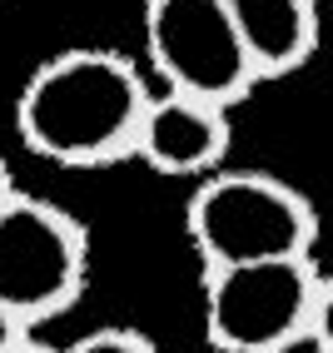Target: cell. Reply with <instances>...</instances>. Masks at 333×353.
I'll use <instances>...</instances> for the list:
<instances>
[{"instance_id":"30bf717a","label":"cell","mask_w":333,"mask_h":353,"mask_svg":"<svg viewBox=\"0 0 333 353\" xmlns=\"http://www.w3.org/2000/svg\"><path fill=\"white\" fill-rule=\"evenodd\" d=\"M0 353H60V348H45L35 334H20L15 343H6V348H0Z\"/></svg>"},{"instance_id":"8992f818","label":"cell","mask_w":333,"mask_h":353,"mask_svg":"<svg viewBox=\"0 0 333 353\" xmlns=\"http://www.w3.org/2000/svg\"><path fill=\"white\" fill-rule=\"evenodd\" d=\"M229 105L194 100L179 90H154V100L139 125L134 159L150 164L164 179H189L199 184L204 174L224 170L229 159Z\"/></svg>"},{"instance_id":"52a82bcc","label":"cell","mask_w":333,"mask_h":353,"mask_svg":"<svg viewBox=\"0 0 333 353\" xmlns=\"http://www.w3.org/2000/svg\"><path fill=\"white\" fill-rule=\"evenodd\" d=\"M239 26L259 80H283L319 50V6L323 0H224Z\"/></svg>"},{"instance_id":"9c48e42d","label":"cell","mask_w":333,"mask_h":353,"mask_svg":"<svg viewBox=\"0 0 333 353\" xmlns=\"http://www.w3.org/2000/svg\"><path fill=\"white\" fill-rule=\"evenodd\" d=\"M314 353H333V274H319V299H314V334H308Z\"/></svg>"},{"instance_id":"6da1fadb","label":"cell","mask_w":333,"mask_h":353,"mask_svg":"<svg viewBox=\"0 0 333 353\" xmlns=\"http://www.w3.org/2000/svg\"><path fill=\"white\" fill-rule=\"evenodd\" d=\"M154 100L139 65L110 45H70L45 55L15 95V134L60 170H105L134 159Z\"/></svg>"},{"instance_id":"3957f363","label":"cell","mask_w":333,"mask_h":353,"mask_svg":"<svg viewBox=\"0 0 333 353\" xmlns=\"http://www.w3.org/2000/svg\"><path fill=\"white\" fill-rule=\"evenodd\" d=\"M90 284V229L65 204L10 190L0 199V309L26 334L75 309Z\"/></svg>"},{"instance_id":"ba28073f","label":"cell","mask_w":333,"mask_h":353,"mask_svg":"<svg viewBox=\"0 0 333 353\" xmlns=\"http://www.w3.org/2000/svg\"><path fill=\"white\" fill-rule=\"evenodd\" d=\"M60 353H159L150 334H139V328H125V323H105V328H90L85 339H75L70 348Z\"/></svg>"},{"instance_id":"277c9868","label":"cell","mask_w":333,"mask_h":353,"mask_svg":"<svg viewBox=\"0 0 333 353\" xmlns=\"http://www.w3.org/2000/svg\"><path fill=\"white\" fill-rule=\"evenodd\" d=\"M314 259H264V264L199 269L204 339L214 353H294L308 348L319 299Z\"/></svg>"},{"instance_id":"8fae6325","label":"cell","mask_w":333,"mask_h":353,"mask_svg":"<svg viewBox=\"0 0 333 353\" xmlns=\"http://www.w3.org/2000/svg\"><path fill=\"white\" fill-rule=\"evenodd\" d=\"M20 334H26V328H20V323H15V319H10L6 309H0V348H6V343H15Z\"/></svg>"},{"instance_id":"5b68a950","label":"cell","mask_w":333,"mask_h":353,"mask_svg":"<svg viewBox=\"0 0 333 353\" xmlns=\"http://www.w3.org/2000/svg\"><path fill=\"white\" fill-rule=\"evenodd\" d=\"M139 40L159 90L234 110L264 85L224 0H145Z\"/></svg>"},{"instance_id":"7a4b0ae2","label":"cell","mask_w":333,"mask_h":353,"mask_svg":"<svg viewBox=\"0 0 333 353\" xmlns=\"http://www.w3.org/2000/svg\"><path fill=\"white\" fill-rule=\"evenodd\" d=\"M184 239L199 269L314 259L319 214L299 184L269 170H214L184 199Z\"/></svg>"},{"instance_id":"7c38bea8","label":"cell","mask_w":333,"mask_h":353,"mask_svg":"<svg viewBox=\"0 0 333 353\" xmlns=\"http://www.w3.org/2000/svg\"><path fill=\"white\" fill-rule=\"evenodd\" d=\"M10 190H15V184H10V170H6V159H0V199H6Z\"/></svg>"}]
</instances>
